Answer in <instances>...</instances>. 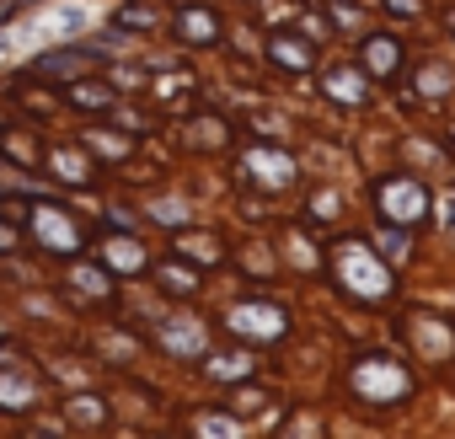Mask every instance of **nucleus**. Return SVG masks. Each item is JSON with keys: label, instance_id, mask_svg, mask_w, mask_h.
I'll return each mask as SVG.
<instances>
[{"label": "nucleus", "instance_id": "obj_24", "mask_svg": "<svg viewBox=\"0 0 455 439\" xmlns=\"http://www.w3.org/2000/svg\"><path fill=\"white\" fill-rule=\"evenodd\" d=\"M188 134H193V145H225V134H231V129H225L220 118H204V124H193Z\"/></svg>", "mask_w": 455, "mask_h": 439}, {"label": "nucleus", "instance_id": "obj_10", "mask_svg": "<svg viewBox=\"0 0 455 439\" xmlns=\"http://www.w3.org/2000/svg\"><path fill=\"white\" fill-rule=\"evenodd\" d=\"M97 252H102V268L108 274H145V247L134 236H124V231H108Z\"/></svg>", "mask_w": 455, "mask_h": 439}, {"label": "nucleus", "instance_id": "obj_2", "mask_svg": "<svg viewBox=\"0 0 455 439\" xmlns=\"http://www.w3.org/2000/svg\"><path fill=\"white\" fill-rule=\"evenodd\" d=\"M348 391H354L359 402H402V396L412 391V375H407V364L391 359V354H359V359L348 364Z\"/></svg>", "mask_w": 455, "mask_h": 439}, {"label": "nucleus", "instance_id": "obj_17", "mask_svg": "<svg viewBox=\"0 0 455 439\" xmlns=\"http://www.w3.org/2000/svg\"><path fill=\"white\" fill-rule=\"evenodd\" d=\"M33 70H38V76H86V70H92V49H60V54L38 60Z\"/></svg>", "mask_w": 455, "mask_h": 439}, {"label": "nucleus", "instance_id": "obj_13", "mask_svg": "<svg viewBox=\"0 0 455 439\" xmlns=\"http://www.w3.org/2000/svg\"><path fill=\"white\" fill-rule=\"evenodd\" d=\"M402 70V44L396 38H364V76L391 81Z\"/></svg>", "mask_w": 455, "mask_h": 439}, {"label": "nucleus", "instance_id": "obj_6", "mask_svg": "<svg viewBox=\"0 0 455 439\" xmlns=\"http://www.w3.org/2000/svg\"><path fill=\"white\" fill-rule=\"evenodd\" d=\"M156 343H161L172 359H204V354H209V332H204L193 316H182V311L156 327Z\"/></svg>", "mask_w": 455, "mask_h": 439}, {"label": "nucleus", "instance_id": "obj_4", "mask_svg": "<svg viewBox=\"0 0 455 439\" xmlns=\"http://www.w3.org/2000/svg\"><path fill=\"white\" fill-rule=\"evenodd\" d=\"M33 226H38V242H44L49 252H60V258H70V252L86 247V231L76 226L60 204H33Z\"/></svg>", "mask_w": 455, "mask_h": 439}, {"label": "nucleus", "instance_id": "obj_14", "mask_svg": "<svg viewBox=\"0 0 455 439\" xmlns=\"http://www.w3.org/2000/svg\"><path fill=\"white\" fill-rule=\"evenodd\" d=\"M322 86H327V97H332V102H343V108H359V102H364V70H348V65H332Z\"/></svg>", "mask_w": 455, "mask_h": 439}, {"label": "nucleus", "instance_id": "obj_33", "mask_svg": "<svg viewBox=\"0 0 455 439\" xmlns=\"http://www.w3.org/2000/svg\"><path fill=\"white\" fill-rule=\"evenodd\" d=\"M0 343H6V327H0Z\"/></svg>", "mask_w": 455, "mask_h": 439}, {"label": "nucleus", "instance_id": "obj_34", "mask_svg": "<svg viewBox=\"0 0 455 439\" xmlns=\"http://www.w3.org/2000/svg\"><path fill=\"white\" fill-rule=\"evenodd\" d=\"M450 28H455V17H450Z\"/></svg>", "mask_w": 455, "mask_h": 439}, {"label": "nucleus", "instance_id": "obj_28", "mask_svg": "<svg viewBox=\"0 0 455 439\" xmlns=\"http://www.w3.org/2000/svg\"><path fill=\"white\" fill-rule=\"evenodd\" d=\"M428 92H450V70H434V65H428V70L418 76V97H428Z\"/></svg>", "mask_w": 455, "mask_h": 439}, {"label": "nucleus", "instance_id": "obj_31", "mask_svg": "<svg viewBox=\"0 0 455 439\" xmlns=\"http://www.w3.org/2000/svg\"><path fill=\"white\" fill-rule=\"evenodd\" d=\"M258 402H268V391H236V396H231V407H236V412H252Z\"/></svg>", "mask_w": 455, "mask_h": 439}, {"label": "nucleus", "instance_id": "obj_25", "mask_svg": "<svg viewBox=\"0 0 455 439\" xmlns=\"http://www.w3.org/2000/svg\"><path fill=\"white\" fill-rule=\"evenodd\" d=\"M156 22H161V17H156L150 6H124V12H118V28H140V33H150Z\"/></svg>", "mask_w": 455, "mask_h": 439}, {"label": "nucleus", "instance_id": "obj_5", "mask_svg": "<svg viewBox=\"0 0 455 439\" xmlns=\"http://www.w3.org/2000/svg\"><path fill=\"white\" fill-rule=\"evenodd\" d=\"M225 327H231V332H247V338H284V332H290V316H284V306L242 300V306L225 311Z\"/></svg>", "mask_w": 455, "mask_h": 439}, {"label": "nucleus", "instance_id": "obj_23", "mask_svg": "<svg viewBox=\"0 0 455 439\" xmlns=\"http://www.w3.org/2000/svg\"><path fill=\"white\" fill-rule=\"evenodd\" d=\"M70 279H76L86 295H97V300H113V284H108V274H102V268H92V274H86V268H76Z\"/></svg>", "mask_w": 455, "mask_h": 439}, {"label": "nucleus", "instance_id": "obj_18", "mask_svg": "<svg viewBox=\"0 0 455 439\" xmlns=\"http://www.w3.org/2000/svg\"><path fill=\"white\" fill-rule=\"evenodd\" d=\"M113 97H118V92H113L108 81H76V86H70V102L86 108V113H113Z\"/></svg>", "mask_w": 455, "mask_h": 439}, {"label": "nucleus", "instance_id": "obj_20", "mask_svg": "<svg viewBox=\"0 0 455 439\" xmlns=\"http://www.w3.org/2000/svg\"><path fill=\"white\" fill-rule=\"evenodd\" d=\"M204 370H209L214 380H242V375H252V354H242V348L225 354V359L214 354V359H204Z\"/></svg>", "mask_w": 455, "mask_h": 439}, {"label": "nucleus", "instance_id": "obj_22", "mask_svg": "<svg viewBox=\"0 0 455 439\" xmlns=\"http://www.w3.org/2000/svg\"><path fill=\"white\" fill-rule=\"evenodd\" d=\"M161 284H166L172 295H193V290H198V274H193L188 263H166V268H161Z\"/></svg>", "mask_w": 455, "mask_h": 439}, {"label": "nucleus", "instance_id": "obj_8", "mask_svg": "<svg viewBox=\"0 0 455 439\" xmlns=\"http://www.w3.org/2000/svg\"><path fill=\"white\" fill-rule=\"evenodd\" d=\"M44 166L65 182V188H92V150L81 145H54V150H44Z\"/></svg>", "mask_w": 455, "mask_h": 439}, {"label": "nucleus", "instance_id": "obj_27", "mask_svg": "<svg viewBox=\"0 0 455 439\" xmlns=\"http://www.w3.org/2000/svg\"><path fill=\"white\" fill-rule=\"evenodd\" d=\"M177 252H193V258H220V242H209V236H177Z\"/></svg>", "mask_w": 455, "mask_h": 439}, {"label": "nucleus", "instance_id": "obj_12", "mask_svg": "<svg viewBox=\"0 0 455 439\" xmlns=\"http://www.w3.org/2000/svg\"><path fill=\"white\" fill-rule=\"evenodd\" d=\"M177 38H182V44H220V12H209V6H182V12H177Z\"/></svg>", "mask_w": 455, "mask_h": 439}, {"label": "nucleus", "instance_id": "obj_29", "mask_svg": "<svg viewBox=\"0 0 455 439\" xmlns=\"http://www.w3.org/2000/svg\"><path fill=\"white\" fill-rule=\"evenodd\" d=\"M332 22H338V28H359V22H364V12L354 6V0H332Z\"/></svg>", "mask_w": 455, "mask_h": 439}, {"label": "nucleus", "instance_id": "obj_9", "mask_svg": "<svg viewBox=\"0 0 455 439\" xmlns=\"http://www.w3.org/2000/svg\"><path fill=\"white\" fill-rule=\"evenodd\" d=\"M247 172H252L258 182H268V188H290V182H295V156H290V150H274V145H252Z\"/></svg>", "mask_w": 455, "mask_h": 439}, {"label": "nucleus", "instance_id": "obj_15", "mask_svg": "<svg viewBox=\"0 0 455 439\" xmlns=\"http://www.w3.org/2000/svg\"><path fill=\"white\" fill-rule=\"evenodd\" d=\"M33 402H38V380L33 375H22V370L0 375V407H6V412H28Z\"/></svg>", "mask_w": 455, "mask_h": 439}, {"label": "nucleus", "instance_id": "obj_1", "mask_svg": "<svg viewBox=\"0 0 455 439\" xmlns=\"http://www.w3.org/2000/svg\"><path fill=\"white\" fill-rule=\"evenodd\" d=\"M332 263H338V284H343V295H354V300H364V306L386 300L391 284H396V279H391V263L375 258V247L359 242V236L338 242V247H332Z\"/></svg>", "mask_w": 455, "mask_h": 439}, {"label": "nucleus", "instance_id": "obj_16", "mask_svg": "<svg viewBox=\"0 0 455 439\" xmlns=\"http://www.w3.org/2000/svg\"><path fill=\"white\" fill-rule=\"evenodd\" d=\"M0 156H12L17 166H44V150L33 145V129H22V124L0 129Z\"/></svg>", "mask_w": 455, "mask_h": 439}, {"label": "nucleus", "instance_id": "obj_21", "mask_svg": "<svg viewBox=\"0 0 455 439\" xmlns=\"http://www.w3.org/2000/svg\"><path fill=\"white\" fill-rule=\"evenodd\" d=\"M65 418L86 428V423H108V407H102L97 396H86V391H81V396H65Z\"/></svg>", "mask_w": 455, "mask_h": 439}, {"label": "nucleus", "instance_id": "obj_30", "mask_svg": "<svg viewBox=\"0 0 455 439\" xmlns=\"http://www.w3.org/2000/svg\"><path fill=\"white\" fill-rule=\"evenodd\" d=\"M22 247V231L12 226V220H0V252H17Z\"/></svg>", "mask_w": 455, "mask_h": 439}, {"label": "nucleus", "instance_id": "obj_32", "mask_svg": "<svg viewBox=\"0 0 455 439\" xmlns=\"http://www.w3.org/2000/svg\"><path fill=\"white\" fill-rule=\"evenodd\" d=\"M386 6H391L396 17H418V12H423V0H386Z\"/></svg>", "mask_w": 455, "mask_h": 439}, {"label": "nucleus", "instance_id": "obj_7", "mask_svg": "<svg viewBox=\"0 0 455 439\" xmlns=\"http://www.w3.org/2000/svg\"><path fill=\"white\" fill-rule=\"evenodd\" d=\"M407 338H412V348L428 354V359H450V354H455V322H444V316L412 311V316H407Z\"/></svg>", "mask_w": 455, "mask_h": 439}, {"label": "nucleus", "instance_id": "obj_3", "mask_svg": "<svg viewBox=\"0 0 455 439\" xmlns=\"http://www.w3.org/2000/svg\"><path fill=\"white\" fill-rule=\"evenodd\" d=\"M375 204H380V214L391 220V226H402V231L423 226L428 209H434V198H428V188H423L418 177H386V182L375 188Z\"/></svg>", "mask_w": 455, "mask_h": 439}, {"label": "nucleus", "instance_id": "obj_11", "mask_svg": "<svg viewBox=\"0 0 455 439\" xmlns=\"http://www.w3.org/2000/svg\"><path fill=\"white\" fill-rule=\"evenodd\" d=\"M268 60H274L279 70H311V65H316V44L300 38V33H274V38H268Z\"/></svg>", "mask_w": 455, "mask_h": 439}, {"label": "nucleus", "instance_id": "obj_19", "mask_svg": "<svg viewBox=\"0 0 455 439\" xmlns=\"http://www.w3.org/2000/svg\"><path fill=\"white\" fill-rule=\"evenodd\" d=\"M86 150H97L102 161H129V156H134V140L118 134V129H92V134H86Z\"/></svg>", "mask_w": 455, "mask_h": 439}, {"label": "nucleus", "instance_id": "obj_26", "mask_svg": "<svg viewBox=\"0 0 455 439\" xmlns=\"http://www.w3.org/2000/svg\"><path fill=\"white\" fill-rule=\"evenodd\" d=\"M375 247L386 252V263H402V258H407V236H402V226H396V231H380Z\"/></svg>", "mask_w": 455, "mask_h": 439}]
</instances>
